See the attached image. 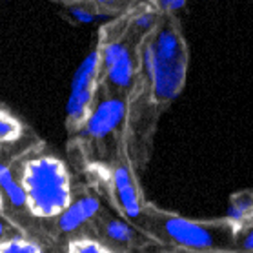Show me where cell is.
<instances>
[{
  "instance_id": "obj_3",
  "label": "cell",
  "mask_w": 253,
  "mask_h": 253,
  "mask_svg": "<svg viewBox=\"0 0 253 253\" xmlns=\"http://www.w3.org/2000/svg\"><path fill=\"white\" fill-rule=\"evenodd\" d=\"M17 177L26 193V210L37 219H55L73 201L68 166L49 151L26 153L17 164Z\"/></svg>"
},
{
  "instance_id": "obj_18",
  "label": "cell",
  "mask_w": 253,
  "mask_h": 253,
  "mask_svg": "<svg viewBox=\"0 0 253 253\" xmlns=\"http://www.w3.org/2000/svg\"><path fill=\"white\" fill-rule=\"evenodd\" d=\"M69 11L79 22H93L98 17L97 13H93V9H89V7H69Z\"/></svg>"
},
{
  "instance_id": "obj_10",
  "label": "cell",
  "mask_w": 253,
  "mask_h": 253,
  "mask_svg": "<svg viewBox=\"0 0 253 253\" xmlns=\"http://www.w3.org/2000/svg\"><path fill=\"white\" fill-rule=\"evenodd\" d=\"M0 191L4 201L11 204V208L22 210L26 208V193L22 190V184L18 180L17 173H13V169L7 164L0 162Z\"/></svg>"
},
{
  "instance_id": "obj_6",
  "label": "cell",
  "mask_w": 253,
  "mask_h": 253,
  "mask_svg": "<svg viewBox=\"0 0 253 253\" xmlns=\"http://www.w3.org/2000/svg\"><path fill=\"white\" fill-rule=\"evenodd\" d=\"M111 191H113V201L117 204V210L122 217H126L127 220L135 222L137 226H142L146 204L140 199L137 178H135L127 162H119L113 168V171H111Z\"/></svg>"
},
{
  "instance_id": "obj_14",
  "label": "cell",
  "mask_w": 253,
  "mask_h": 253,
  "mask_svg": "<svg viewBox=\"0 0 253 253\" xmlns=\"http://www.w3.org/2000/svg\"><path fill=\"white\" fill-rule=\"evenodd\" d=\"M66 252L69 253H111L113 248L106 246L104 241L98 239H87V237H81V239H73L68 242Z\"/></svg>"
},
{
  "instance_id": "obj_11",
  "label": "cell",
  "mask_w": 253,
  "mask_h": 253,
  "mask_svg": "<svg viewBox=\"0 0 253 253\" xmlns=\"http://www.w3.org/2000/svg\"><path fill=\"white\" fill-rule=\"evenodd\" d=\"M228 219L233 220L237 226L253 220V191H241L231 197Z\"/></svg>"
},
{
  "instance_id": "obj_13",
  "label": "cell",
  "mask_w": 253,
  "mask_h": 253,
  "mask_svg": "<svg viewBox=\"0 0 253 253\" xmlns=\"http://www.w3.org/2000/svg\"><path fill=\"white\" fill-rule=\"evenodd\" d=\"M42 246L39 242L29 241L26 237L13 235L0 241V253H41Z\"/></svg>"
},
{
  "instance_id": "obj_5",
  "label": "cell",
  "mask_w": 253,
  "mask_h": 253,
  "mask_svg": "<svg viewBox=\"0 0 253 253\" xmlns=\"http://www.w3.org/2000/svg\"><path fill=\"white\" fill-rule=\"evenodd\" d=\"M100 47L102 82L110 87L111 95L124 97L131 89L137 75L135 51L124 41H108Z\"/></svg>"
},
{
  "instance_id": "obj_8",
  "label": "cell",
  "mask_w": 253,
  "mask_h": 253,
  "mask_svg": "<svg viewBox=\"0 0 253 253\" xmlns=\"http://www.w3.org/2000/svg\"><path fill=\"white\" fill-rule=\"evenodd\" d=\"M95 222L106 244H117L122 248H142L148 244H157L148 231H144L140 226L127 220L126 217H117L111 213L100 215L98 211Z\"/></svg>"
},
{
  "instance_id": "obj_16",
  "label": "cell",
  "mask_w": 253,
  "mask_h": 253,
  "mask_svg": "<svg viewBox=\"0 0 253 253\" xmlns=\"http://www.w3.org/2000/svg\"><path fill=\"white\" fill-rule=\"evenodd\" d=\"M235 250L253 252V222H242L235 231Z\"/></svg>"
},
{
  "instance_id": "obj_22",
  "label": "cell",
  "mask_w": 253,
  "mask_h": 253,
  "mask_svg": "<svg viewBox=\"0 0 253 253\" xmlns=\"http://www.w3.org/2000/svg\"><path fill=\"white\" fill-rule=\"evenodd\" d=\"M250 222H253V220H250Z\"/></svg>"
},
{
  "instance_id": "obj_20",
  "label": "cell",
  "mask_w": 253,
  "mask_h": 253,
  "mask_svg": "<svg viewBox=\"0 0 253 253\" xmlns=\"http://www.w3.org/2000/svg\"><path fill=\"white\" fill-rule=\"evenodd\" d=\"M7 233H9V224L4 219H0V241H4L6 237H9Z\"/></svg>"
},
{
  "instance_id": "obj_12",
  "label": "cell",
  "mask_w": 253,
  "mask_h": 253,
  "mask_svg": "<svg viewBox=\"0 0 253 253\" xmlns=\"http://www.w3.org/2000/svg\"><path fill=\"white\" fill-rule=\"evenodd\" d=\"M24 135V124L9 111L0 110V144L17 142Z\"/></svg>"
},
{
  "instance_id": "obj_21",
  "label": "cell",
  "mask_w": 253,
  "mask_h": 253,
  "mask_svg": "<svg viewBox=\"0 0 253 253\" xmlns=\"http://www.w3.org/2000/svg\"><path fill=\"white\" fill-rule=\"evenodd\" d=\"M2 206H4V197H2V191H0V210H2Z\"/></svg>"
},
{
  "instance_id": "obj_1",
  "label": "cell",
  "mask_w": 253,
  "mask_h": 253,
  "mask_svg": "<svg viewBox=\"0 0 253 253\" xmlns=\"http://www.w3.org/2000/svg\"><path fill=\"white\" fill-rule=\"evenodd\" d=\"M138 66L155 104L166 106L182 91L188 73V46L171 17L161 18L159 26L142 39Z\"/></svg>"
},
{
  "instance_id": "obj_7",
  "label": "cell",
  "mask_w": 253,
  "mask_h": 253,
  "mask_svg": "<svg viewBox=\"0 0 253 253\" xmlns=\"http://www.w3.org/2000/svg\"><path fill=\"white\" fill-rule=\"evenodd\" d=\"M126 100L119 95H110L102 98L100 102H95L87 115L84 126L81 127L82 133L91 140H104L111 137L113 133L122 126L126 119Z\"/></svg>"
},
{
  "instance_id": "obj_4",
  "label": "cell",
  "mask_w": 253,
  "mask_h": 253,
  "mask_svg": "<svg viewBox=\"0 0 253 253\" xmlns=\"http://www.w3.org/2000/svg\"><path fill=\"white\" fill-rule=\"evenodd\" d=\"M102 84V64H100V47H95L77 68L71 93L66 106V126L71 133L79 131L91 108L95 106V95Z\"/></svg>"
},
{
  "instance_id": "obj_15",
  "label": "cell",
  "mask_w": 253,
  "mask_h": 253,
  "mask_svg": "<svg viewBox=\"0 0 253 253\" xmlns=\"http://www.w3.org/2000/svg\"><path fill=\"white\" fill-rule=\"evenodd\" d=\"M159 22H161V17H159V13L155 11H142L138 13V15H135L131 20V28L135 29L138 33V37H142V39H146L148 35L153 31V29L159 26Z\"/></svg>"
},
{
  "instance_id": "obj_2",
  "label": "cell",
  "mask_w": 253,
  "mask_h": 253,
  "mask_svg": "<svg viewBox=\"0 0 253 253\" xmlns=\"http://www.w3.org/2000/svg\"><path fill=\"white\" fill-rule=\"evenodd\" d=\"M157 244L186 252H233L237 224L231 219L199 220L146 204L142 226Z\"/></svg>"
},
{
  "instance_id": "obj_17",
  "label": "cell",
  "mask_w": 253,
  "mask_h": 253,
  "mask_svg": "<svg viewBox=\"0 0 253 253\" xmlns=\"http://www.w3.org/2000/svg\"><path fill=\"white\" fill-rule=\"evenodd\" d=\"M155 4L161 11L169 15V13H175V11H178V9H182V7L186 6V0H155Z\"/></svg>"
},
{
  "instance_id": "obj_19",
  "label": "cell",
  "mask_w": 253,
  "mask_h": 253,
  "mask_svg": "<svg viewBox=\"0 0 253 253\" xmlns=\"http://www.w3.org/2000/svg\"><path fill=\"white\" fill-rule=\"evenodd\" d=\"M95 7H108V9H113V7H119L122 2L126 0H89Z\"/></svg>"
},
{
  "instance_id": "obj_9",
  "label": "cell",
  "mask_w": 253,
  "mask_h": 253,
  "mask_svg": "<svg viewBox=\"0 0 253 253\" xmlns=\"http://www.w3.org/2000/svg\"><path fill=\"white\" fill-rule=\"evenodd\" d=\"M100 211V201L93 195H81L73 199L62 211L55 217L57 231L62 235L77 233L82 226L89 224Z\"/></svg>"
}]
</instances>
